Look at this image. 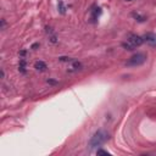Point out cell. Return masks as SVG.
Listing matches in <instances>:
<instances>
[{
	"mask_svg": "<svg viewBox=\"0 0 156 156\" xmlns=\"http://www.w3.org/2000/svg\"><path fill=\"white\" fill-rule=\"evenodd\" d=\"M109 133L104 129H99L98 132L94 133V136L92 137V139L89 140V148L94 149L96 146H101L104 143H106L109 140Z\"/></svg>",
	"mask_w": 156,
	"mask_h": 156,
	"instance_id": "cell-1",
	"label": "cell"
},
{
	"mask_svg": "<svg viewBox=\"0 0 156 156\" xmlns=\"http://www.w3.org/2000/svg\"><path fill=\"white\" fill-rule=\"evenodd\" d=\"M143 43H144L143 37L137 35V34H129V35L127 37L126 41L122 44V45H123V48L127 49V50H134V49H137L138 47H140Z\"/></svg>",
	"mask_w": 156,
	"mask_h": 156,
	"instance_id": "cell-2",
	"label": "cell"
},
{
	"mask_svg": "<svg viewBox=\"0 0 156 156\" xmlns=\"http://www.w3.org/2000/svg\"><path fill=\"white\" fill-rule=\"evenodd\" d=\"M145 61H146V55L144 53H137L126 62V66H128V67H137V66L143 65Z\"/></svg>",
	"mask_w": 156,
	"mask_h": 156,
	"instance_id": "cell-3",
	"label": "cell"
},
{
	"mask_svg": "<svg viewBox=\"0 0 156 156\" xmlns=\"http://www.w3.org/2000/svg\"><path fill=\"white\" fill-rule=\"evenodd\" d=\"M143 39H144V41H145L146 44H149L150 47H156V34H155V33L149 32V33H146V34L143 37Z\"/></svg>",
	"mask_w": 156,
	"mask_h": 156,
	"instance_id": "cell-4",
	"label": "cell"
},
{
	"mask_svg": "<svg viewBox=\"0 0 156 156\" xmlns=\"http://www.w3.org/2000/svg\"><path fill=\"white\" fill-rule=\"evenodd\" d=\"M71 65L69 66V69H67V71L69 72H77V71H79V70H82V63L79 62V61H77V60H73L72 62H70Z\"/></svg>",
	"mask_w": 156,
	"mask_h": 156,
	"instance_id": "cell-5",
	"label": "cell"
},
{
	"mask_svg": "<svg viewBox=\"0 0 156 156\" xmlns=\"http://www.w3.org/2000/svg\"><path fill=\"white\" fill-rule=\"evenodd\" d=\"M34 69L39 72H44L47 70V63L44 61H35L34 62Z\"/></svg>",
	"mask_w": 156,
	"mask_h": 156,
	"instance_id": "cell-6",
	"label": "cell"
},
{
	"mask_svg": "<svg viewBox=\"0 0 156 156\" xmlns=\"http://www.w3.org/2000/svg\"><path fill=\"white\" fill-rule=\"evenodd\" d=\"M18 70H20V72H22V73L26 72V60H25V59H21L20 66H18Z\"/></svg>",
	"mask_w": 156,
	"mask_h": 156,
	"instance_id": "cell-7",
	"label": "cell"
},
{
	"mask_svg": "<svg viewBox=\"0 0 156 156\" xmlns=\"http://www.w3.org/2000/svg\"><path fill=\"white\" fill-rule=\"evenodd\" d=\"M133 16H134L136 18H138V21H139V22H144V21L146 20L144 16H140V15H138V14H133Z\"/></svg>",
	"mask_w": 156,
	"mask_h": 156,
	"instance_id": "cell-8",
	"label": "cell"
},
{
	"mask_svg": "<svg viewBox=\"0 0 156 156\" xmlns=\"http://www.w3.org/2000/svg\"><path fill=\"white\" fill-rule=\"evenodd\" d=\"M96 154H98V155H110L109 151H105V150H101V149H99V150L96 151Z\"/></svg>",
	"mask_w": 156,
	"mask_h": 156,
	"instance_id": "cell-9",
	"label": "cell"
},
{
	"mask_svg": "<svg viewBox=\"0 0 156 156\" xmlns=\"http://www.w3.org/2000/svg\"><path fill=\"white\" fill-rule=\"evenodd\" d=\"M59 6H60V12H61V14H65V8H63V3H62V2L59 3Z\"/></svg>",
	"mask_w": 156,
	"mask_h": 156,
	"instance_id": "cell-10",
	"label": "cell"
},
{
	"mask_svg": "<svg viewBox=\"0 0 156 156\" xmlns=\"http://www.w3.org/2000/svg\"><path fill=\"white\" fill-rule=\"evenodd\" d=\"M5 26H6V22H5V20L3 18V20H2V29H3V31L5 29Z\"/></svg>",
	"mask_w": 156,
	"mask_h": 156,
	"instance_id": "cell-11",
	"label": "cell"
},
{
	"mask_svg": "<svg viewBox=\"0 0 156 156\" xmlns=\"http://www.w3.org/2000/svg\"><path fill=\"white\" fill-rule=\"evenodd\" d=\"M2 78H5V71H4V69H2Z\"/></svg>",
	"mask_w": 156,
	"mask_h": 156,
	"instance_id": "cell-12",
	"label": "cell"
},
{
	"mask_svg": "<svg viewBox=\"0 0 156 156\" xmlns=\"http://www.w3.org/2000/svg\"><path fill=\"white\" fill-rule=\"evenodd\" d=\"M127 2H132V0H127Z\"/></svg>",
	"mask_w": 156,
	"mask_h": 156,
	"instance_id": "cell-13",
	"label": "cell"
}]
</instances>
